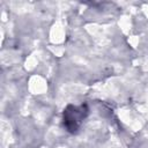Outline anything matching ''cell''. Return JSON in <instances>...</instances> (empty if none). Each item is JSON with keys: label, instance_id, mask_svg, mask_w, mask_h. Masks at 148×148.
Returning <instances> with one entry per match:
<instances>
[{"label": "cell", "instance_id": "6da1fadb", "mask_svg": "<svg viewBox=\"0 0 148 148\" xmlns=\"http://www.w3.org/2000/svg\"><path fill=\"white\" fill-rule=\"evenodd\" d=\"M89 108L86 103H82L80 105L68 104L62 112V124L66 131L72 134L76 133L80 130L83 120L87 118Z\"/></svg>", "mask_w": 148, "mask_h": 148}]
</instances>
